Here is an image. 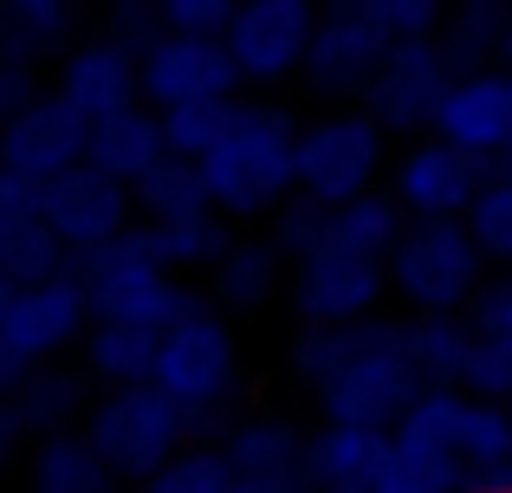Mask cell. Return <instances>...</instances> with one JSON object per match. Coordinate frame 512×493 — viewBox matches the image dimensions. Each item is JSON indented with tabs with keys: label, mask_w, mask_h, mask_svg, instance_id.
I'll use <instances>...</instances> for the list:
<instances>
[{
	"label": "cell",
	"mask_w": 512,
	"mask_h": 493,
	"mask_svg": "<svg viewBox=\"0 0 512 493\" xmlns=\"http://www.w3.org/2000/svg\"><path fill=\"white\" fill-rule=\"evenodd\" d=\"M512 455V409L467 383H428L396 422L389 493H474Z\"/></svg>",
	"instance_id": "obj_1"
},
{
	"label": "cell",
	"mask_w": 512,
	"mask_h": 493,
	"mask_svg": "<svg viewBox=\"0 0 512 493\" xmlns=\"http://www.w3.org/2000/svg\"><path fill=\"white\" fill-rule=\"evenodd\" d=\"M299 130L305 117H292L279 98H240L227 130L195 156L214 208L240 228H260L286 195H299Z\"/></svg>",
	"instance_id": "obj_2"
},
{
	"label": "cell",
	"mask_w": 512,
	"mask_h": 493,
	"mask_svg": "<svg viewBox=\"0 0 512 493\" xmlns=\"http://www.w3.org/2000/svg\"><path fill=\"white\" fill-rule=\"evenodd\" d=\"M156 383L175 396V403L195 416L201 435L221 442L227 422L240 416V383H247V364H240V338H234V312H221L214 299H188L182 312L163 325V351H156Z\"/></svg>",
	"instance_id": "obj_3"
},
{
	"label": "cell",
	"mask_w": 512,
	"mask_h": 493,
	"mask_svg": "<svg viewBox=\"0 0 512 493\" xmlns=\"http://www.w3.org/2000/svg\"><path fill=\"white\" fill-rule=\"evenodd\" d=\"M422 390H428V377L409 351V312H376V318H357V344H350V357L312 390V403L331 422L396 429L422 403Z\"/></svg>",
	"instance_id": "obj_4"
},
{
	"label": "cell",
	"mask_w": 512,
	"mask_h": 493,
	"mask_svg": "<svg viewBox=\"0 0 512 493\" xmlns=\"http://www.w3.org/2000/svg\"><path fill=\"white\" fill-rule=\"evenodd\" d=\"M396 143L402 137L363 98L325 104V111L305 117V130H299V195L338 208L350 195L383 189L389 163H396Z\"/></svg>",
	"instance_id": "obj_5"
},
{
	"label": "cell",
	"mask_w": 512,
	"mask_h": 493,
	"mask_svg": "<svg viewBox=\"0 0 512 493\" xmlns=\"http://www.w3.org/2000/svg\"><path fill=\"white\" fill-rule=\"evenodd\" d=\"M72 266H78V279H85V292H91V312L124 318V325L163 331L169 318L195 299V286L163 260V241H156L150 221H130L117 241L91 247L85 260H72Z\"/></svg>",
	"instance_id": "obj_6"
},
{
	"label": "cell",
	"mask_w": 512,
	"mask_h": 493,
	"mask_svg": "<svg viewBox=\"0 0 512 493\" xmlns=\"http://www.w3.org/2000/svg\"><path fill=\"white\" fill-rule=\"evenodd\" d=\"M85 435L98 442V455L111 461V474L124 487H143L156 468H169L188 442H195V416L163 390V383H117V390H98L85 416Z\"/></svg>",
	"instance_id": "obj_7"
},
{
	"label": "cell",
	"mask_w": 512,
	"mask_h": 493,
	"mask_svg": "<svg viewBox=\"0 0 512 493\" xmlns=\"http://www.w3.org/2000/svg\"><path fill=\"white\" fill-rule=\"evenodd\" d=\"M493 260L480 253L467 215H409L402 241L389 247V292L402 312H467Z\"/></svg>",
	"instance_id": "obj_8"
},
{
	"label": "cell",
	"mask_w": 512,
	"mask_h": 493,
	"mask_svg": "<svg viewBox=\"0 0 512 493\" xmlns=\"http://www.w3.org/2000/svg\"><path fill=\"white\" fill-rule=\"evenodd\" d=\"M91 325L98 312H91L78 266L26 279V286H0V390H13L33 364H59L65 351H78Z\"/></svg>",
	"instance_id": "obj_9"
},
{
	"label": "cell",
	"mask_w": 512,
	"mask_h": 493,
	"mask_svg": "<svg viewBox=\"0 0 512 493\" xmlns=\"http://www.w3.org/2000/svg\"><path fill=\"white\" fill-rule=\"evenodd\" d=\"M389 52H396V26L376 13V0H325L305 52V91H318L325 104L363 98Z\"/></svg>",
	"instance_id": "obj_10"
},
{
	"label": "cell",
	"mask_w": 512,
	"mask_h": 493,
	"mask_svg": "<svg viewBox=\"0 0 512 493\" xmlns=\"http://www.w3.org/2000/svg\"><path fill=\"white\" fill-rule=\"evenodd\" d=\"M389 299H396L389 292V260L344 241H325L318 253L292 260V279H286V305L299 325H357V318H376Z\"/></svg>",
	"instance_id": "obj_11"
},
{
	"label": "cell",
	"mask_w": 512,
	"mask_h": 493,
	"mask_svg": "<svg viewBox=\"0 0 512 493\" xmlns=\"http://www.w3.org/2000/svg\"><path fill=\"white\" fill-rule=\"evenodd\" d=\"M26 189H33L39 215L52 221V234L65 241L72 260H85L91 247L117 241V234L137 221V189L104 176L98 163H72V169H59V176H26Z\"/></svg>",
	"instance_id": "obj_12"
},
{
	"label": "cell",
	"mask_w": 512,
	"mask_h": 493,
	"mask_svg": "<svg viewBox=\"0 0 512 493\" xmlns=\"http://www.w3.org/2000/svg\"><path fill=\"white\" fill-rule=\"evenodd\" d=\"M318 7L325 0H240L234 20L221 26L227 52H234L240 78L253 91H273L286 78H305V52L318 33Z\"/></svg>",
	"instance_id": "obj_13"
},
{
	"label": "cell",
	"mask_w": 512,
	"mask_h": 493,
	"mask_svg": "<svg viewBox=\"0 0 512 493\" xmlns=\"http://www.w3.org/2000/svg\"><path fill=\"white\" fill-rule=\"evenodd\" d=\"M454 78H461V65H454V52L441 46V33L396 39V52L383 59V72H376L370 91H363V104H370V111L409 143V137H428V130H435Z\"/></svg>",
	"instance_id": "obj_14"
},
{
	"label": "cell",
	"mask_w": 512,
	"mask_h": 493,
	"mask_svg": "<svg viewBox=\"0 0 512 493\" xmlns=\"http://www.w3.org/2000/svg\"><path fill=\"white\" fill-rule=\"evenodd\" d=\"M247 78H240L234 52L221 33H156L143 46V104L175 111V104H208V98H240Z\"/></svg>",
	"instance_id": "obj_15"
},
{
	"label": "cell",
	"mask_w": 512,
	"mask_h": 493,
	"mask_svg": "<svg viewBox=\"0 0 512 493\" xmlns=\"http://www.w3.org/2000/svg\"><path fill=\"white\" fill-rule=\"evenodd\" d=\"M234 493H318L312 474V429L273 416V409H240L221 435Z\"/></svg>",
	"instance_id": "obj_16"
},
{
	"label": "cell",
	"mask_w": 512,
	"mask_h": 493,
	"mask_svg": "<svg viewBox=\"0 0 512 493\" xmlns=\"http://www.w3.org/2000/svg\"><path fill=\"white\" fill-rule=\"evenodd\" d=\"M52 91H59L85 124H104V117L143 104V46L117 39L111 26H98L91 39H78V46L59 59Z\"/></svg>",
	"instance_id": "obj_17"
},
{
	"label": "cell",
	"mask_w": 512,
	"mask_h": 493,
	"mask_svg": "<svg viewBox=\"0 0 512 493\" xmlns=\"http://www.w3.org/2000/svg\"><path fill=\"white\" fill-rule=\"evenodd\" d=\"M91 403H98V383H91L85 364H65V357L59 364H33L13 390H0V442L13 455H26L39 435L78 429L91 416Z\"/></svg>",
	"instance_id": "obj_18"
},
{
	"label": "cell",
	"mask_w": 512,
	"mask_h": 493,
	"mask_svg": "<svg viewBox=\"0 0 512 493\" xmlns=\"http://www.w3.org/2000/svg\"><path fill=\"white\" fill-rule=\"evenodd\" d=\"M480 182H487V163L467 156L461 143L435 137V130H428V137H409L396 150V163H389V195H396L409 215H467Z\"/></svg>",
	"instance_id": "obj_19"
},
{
	"label": "cell",
	"mask_w": 512,
	"mask_h": 493,
	"mask_svg": "<svg viewBox=\"0 0 512 493\" xmlns=\"http://www.w3.org/2000/svg\"><path fill=\"white\" fill-rule=\"evenodd\" d=\"M435 137L461 143L480 163H512V72L506 65H467L435 117Z\"/></svg>",
	"instance_id": "obj_20"
},
{
	"label": "cell",
	"mask_w": 512,
	"mask_h": 493,
	"mask_svg": "<svg viewBox=\"0 0 512 493\" xmlns=\"http://www.w3.org/2000/svg\"><path fill=\"white\" fill-rule=\"evenodd\" d=\"M85 150H91V124L59 91L0 117V169H13V176H59V169L85 163Z\"/></svg>",
	"instance_id": "obj_21"
},
{
	"label": "cell",
	"mask_w": 512,
	"mask_h": 493,
	"mask_svg": "<svg viewBox=\"0 0 512 493\" xmlns=\"http://www.w3.org/2000/svg\"><path fill=\"white\" fill-rule=\"evenodd\" d=\"M389 468H396V429L331 422V416L312 429L318 493H389Z\"/></svg>",
	"instance_id": "obj_22"
},
{
	"label": "cell",
	"mask_w": 512,
	"mask_h": 493,
	"mask_svg": "<svg viewBox=\"0 0 512 493\" xmlns=\"http://www.w3.org/2000/svg\"><path fill=\"white\" fill-rule=\"evenodd\" d=\"M72 253L52 234V221L39 215L26 176L0 169V286H26V279H46V273H65Z\"/></svg>",
	"instance_id": "obj_23"
},
{
	"label": "cell",
	"mask_w": 512,
	"mask_h": 493,
	"mask_svg": "<svg viewBox=\"0 0 512 493\" xmlns=\"http://www.w3.org/2000/svg\"><path fill=\"white\" fill-rule=\"evenodd\" d=\"M286 279H292V260L266 241V228H253V234H234V247L208 266V299L221 312L247 318V312H266L273 299H286Z\"/></svg>",
	"instance_id": "obj_24"
},
{
	"label": "cell",
	"mask_w": 512,
	"mask_h": 493,
	"mask_svg": "<svg viewBox=\"0 0 512 493\" xmlns=\"http://www.w3.org/2000/svg\"><path fill=\"white\" fill-rule=\"evenodd\" d=\"M26 493H124V481L78 422V429H52L26 448Z\"/></svg>",
	"instance_id": "obj_25"
},
{
	"label": "cell",
	"mask_w": 512,
	"mask_h": 493,
	"mask_svg": "<svg viewBox=\"0 0 512 493\" xmlns=\"http://www.w3.org/2000/svg\"><path fill=\"white\" fill-rule=\"evenodd\" d=\"M163 156H169V130H163V111H156V104H130V111H117V117H104V124H91L85 163H98L104 176L130 182V189H137V182L150 176Z\"/></svg>",
	"instance_id": "obj_26"
},
{
	"label": "cell",
	"mask_w": 512,
	"mask_h": 493,
	"mask_svg": "<svg viewBox=\"0 0 512 493\" xmlns=\"http://www.w3.org/2000/svg\"><path fill=\"white\" fill-rule=\"evenodd\" d=\"M85 0H0V59L52 65L78 46Z\"/></svg>",
	"instance_id": "obj_27"
},
{
	"label": "cell",
	"mask_w": 512,
	"mask_h": 493,
	"mask_svg": "<svg viewBox=\"0 0 512 493\" xmlns=\"http://www.w3.org/2000/svg\"><path fill=\"white\" fill-rule=\"evenodd\" d=\"M156 351H163V331L124 325V318H98V325L85 331V344H78V364L91 370L98 390H117V383H150Z\"/></svg>",
	"instance_id": "obj_28"
},
{
	"label": "cell",
	"mask_w": 512,
	"mask_h": 493,
	"mask_svg": "<svg viewBox=\"0 0 512 493\" xmlns=\"http://www.w3.org/2000/svg\"><path fill=\"white\" fill-rule=\"evenodd\" d=\"M474 344H480V331L467 312H409V351L428 383H467Z\"/></svg>",
	"instance_id": "obj_29"
},
{
	"label": "cell",
	"mask_w": 512,
	"mask_h": 493,
	"mask_svg": "<svg viewBox=\"0 0 512 493\" xmlns=\"http://www.w3.org/2000/svg\"><path fill=\"white\" fill-rule=\"evenodd\" d=\"M512 26V0H448V20H441V46L454 52V65H500Z\"/></svg>",
	"instance_id": "obj_30"
},
{
	"label": "cell",
	"mask_w": 512,
	"mask_h": 493,
	"mask_svg": "<svg viewBox=\"0 0 512 493\" xmlns=\"http://www.w3.org/2000/svg\"><path fill=\"white\" fill-rule=\"evenodd\" d=\"M156 241H163V260L175 273H208L214 260H221L227 247H234V215H221V208H195V215H175V221H150Z\"/></svg>",
	"instance_id": "obj_31"
},
{
	"label": "cell",
	"mask_w": 512,
	"mask_h": 493,
	"mask_svg": "<svg viewBox=\"0 0 512 493\" xmlns=\"http://www.w3.org/2000/svg\"><path fill=\"white\" fill-rule=\"evenodd\" d=\"M195 208H214L208 176H201L195 156H163L150 176L137 182V221H175V215H195Z\"/></svg>",
	"instance_id": "obj_32"
},
{
	"label": "cell",
	"mask_w": 512,
	"mask_h": 493,
	"mask_svg": "<svg viewBox=\"0 0 512 493\" xmlns=\"http://www.w3.org/2000/svg\"><path fill=\"white\" fill-rule=\"evenodd\" d=\"M137 493H234V468H227V448L214 435H195L169 468H156Z\"/></svg>",
	"instance_id": "obj_33"
},
{
	"label": "cell",
	"mask_w": 512,
	"mask_h": 493,
	"mask_svg": "<svg viewBox=\"0 0 512 493\" xmlns=\"http://www.w3.org/2000/svg\"><path fill=\"white\" fill-rule=\"evenodd\" d=\"M467 228H474V241L493 266H512V163L487 169L474 208H467Z\"/></svg>",
	"instance_id": "obj_34"
},
{
	"label": "cell",
	"mask_w": 512,
	"mask_h": 493,
	"mask_svg": "<svg viewBox=\"0 0 512 493\" xmlns=\"http://www.w3.org/2000/svg\"><path fill=\"white\" fill-rule=\"evenodd\" d=\"M260 228H266V241L286 253V260H305V253H318L331 241V208L312 202V195H286Z\"/></svg>",
	"instance_id": "obj_35"
},
{
	"label": "cell",
	"mask_w": 512,
	"mask_h": 493,
	"mask_svg": "<svg viewBox=\"0 0 512 493\" xmlns=\"http://www.w3.org/2000/svg\"><path fill=\"white\" fill-rule=\"evenodd\" d=\"M234 104H240V98H208V104H175V111H163L169 150H175V156H201V150H208V143L227 130Z\"/></svg>",
	"instance_id": "obj_36"
},
{
	"label": "cell",
	"mask_w": 512,
	"mask_h": 493,
	"mask_svg": "<svg viewBox=\"0 0 512 493\" xmlns=\"http://www.w3.org/2000/svg\"><path fill=\"white\" fill-rule=\"evenodd\" d=\"M467 390H480V396H493V403L512 409V331H506V338H480V344H474Z\"/></svg>",
	"instance_id": "obj_37"
},
{
	"label": "cell",
	"mask_w": 512,
	"mask_h": 493,
	"mask_svg": "<svg viewBox=\"0 0 512 493\" xmlns=\"http://www.w3.org/2000/svg\"><path fill=\"white\" fill-rule=\"evenodd\" d=\"M467 318H474L480 338H506L512 331V266H493V273L480 279V292L467 299Z\"/></svg>",
	"instance_id": "obj_38"
},
{
	"label": "cell",
	"mask_w": 512,
	"mask_h": 493,
	"mask_svg": "<svg viewBox=\"0 0 512 493\" xmlns=\"http://www.w3.org/2000/svg\"><path fill=\"white\" fill-rule=\"evenodd\" d=\"M150 7L163 13V26H182V33H221L240 0H150Z\"/></svg>",
	"instance_id": "obj_39"
},
{
	"label": "cell",
	"mask_w": 512,
	"mask_h": 493,
	"mask_svg": "<svg viewBox=\"0 0 512 493\" xmlns=\"http://www.w3.org/2000/svg\"><path fill=\"white\" fill-rule=\"evenodd\" d=\"M376 13L396 26V39H428L448 20V0H376Z\"/></svg>",
	"instance_id": "obj_40"
},
{
	"label": "cell",
	"mask_w": 512,
	"mask_h": 493,
	"mask_svg": "<svg viewBox=\"0 0 512 493\" xmlns=\"http://www.w3.org/2000/svg\"><path fill=\"white\" fill-rule=\"evenodd\" d=\"M46 65H33V59H0V117H13V111H26L33 98H46Z\"/></svg>",
	"instance_id": "obj_41"
},
{
	"label": "cell",
	"mask_w": 512,
	"mask_h": 493,
	"mask_svg": "<svg viewBox=\"0 0 512 493\" xmlns=\"http://www.w3.org/2000/svg\"><path fill=\"white\" fill-rule=\"evenodd\" d=\"M500 65H512V26H506V46H500Z\"/></svg>",
	"instance_id": "obj_42"
},
{
	"label": "cell",
	"mask_w": 512,
	"mask_h": 493,
	"mask_svg": "<svg viewBox=\"0 0 512 493\" xmlns=\"http://www.w3.org/2000/svg\"><path fill=\"white\" fill-rule=\"evenodd\" d=\"M506 72H512V65H506Z\"/></svg>",
	"instance_id": "obj_43"
}]
</instances>
